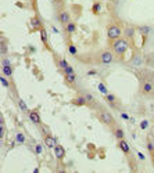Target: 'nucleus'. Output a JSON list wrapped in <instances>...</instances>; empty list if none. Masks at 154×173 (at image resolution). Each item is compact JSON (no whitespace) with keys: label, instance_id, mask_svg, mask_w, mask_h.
Wrapping results in <instances>:
<instances>
[{"label":"nucleus","instance_id":"8","mask_svg":"<svg viewBox=\"0 0 154 173\" xmlns=\"http://www.w3.org/2000/svg\"><path fill=\"white\" fill-rule=\"evenodd\" d=\"M28 116H29V121H31L32 123H35V125H40V116H39L37 110L31 111V112L28 114Z\"/></svg>","mask_w":154,"mask_h":173},{"label":"nucleus","instance_id":"5","mask_svg":"<svg viewBox=\"0 0 154 173\" xmlns=\"http://www.w3.org/2000/svg\"><path fill=\"white\" fill-rule=\"evenodd\" d=\"M57 18H59V22L63 26H65L67 24L71 22V15H69V13L67 10H61L59 11V14H57Z\"/></svg>","mask_w":154,"mask_h":173},{"label":"nucleus","instance_id":"19","mask_svg":"<svg viewBox=\"0 0 154 173\" xmlns=\"http://www.w3.org/2000/svg\"><path fill=\"white\" fill-rule=\"evenodd\" d=\"M64 76H65V82L68 84L76 83V75L75 74H68V75H64Z\"/></svg>","mask_w":154,"mask_h":173},{"label":"nucleus","instance_id":"7","mask_svg":"<svg viewBox=\"0 0 154 173\" xmlns=\"http://www.w3.org/2000/svg\"><path fill=\"white\" fill-rule=\"evenodd\" d=\"M71 104L76 105V107H83V105H88V101H86L85 96L81 94V96H78V97H75L74 100H71Z\"/></svg>","mask_w":154,"mask_h":173},{"label":"nucleus","instance_id":"22","mask_svg":"<svg viewBox=\"0 0 154 173\" xmlns=\"http://www.w3.org/2000/svg\"><path fill=\"white\" fill-rule=\"evenodd\" d=\"M59 67H60L61 71H64L67 67H69V64L67 63V60H65V58H59Z\"/></svg>","mask_w":154,"mask_h":173},{"label":"nucleus","instance_id":"9","mask_svg":"<svg viewBox=\"0 0 154 173\" xmlns=\"http://www.w3.org/2000/svg\"><path fill=\"white\" fill-rule=\"evenodd\" d=\"M135 32H136V29H135L133 26H126L122 31V35L125 39H132V37L135 36Z\"/></svg>","mask_w":154,"mask_h":173},{"label":"nucleus","instance_id":"35","mask_svg":"<svg viewBox=\"0 0 154 173\" xmlns=\"http://www.w3.org/2000/svg\"><path fill=\"white\" fill-rule=\"evenodd\" d=\"M121 116H122V119H125V121H128V119H129L128 114H125V112H122V114H121Z\"/></svg>","mask_w":154,"mask_h":173},{"label":"nucleus","instance_id":"23","mask_svg":"<svg viewBox=\"0 0 154 173\" xmlns=\"http://www.w3.org/2000/svg\"><path fill=\"white\" fill-rule=\"evenodd\" d=\"M83 96H85L86 101H88V105H93V104H95V97H93L90 93H83Z\"/></svg>","mask_w":154,"mask_h":173},{"label":"nucleus","instance_id":"11","mask_svg":"<svg viewBox=\"0 0 154 173\" xmlns=\"http://www.w3.org/2000/svg\"><path fill=\"white\" fill-rule=\"evenodd\" d=\"M118 147L121 148V151L124 152V154H129L131 152V147H129V144H128L124 139H121V140H118Z\"/></svg>","mask_w":154,"mask_h":173},{"label":"nucleus","instance_id":"12","mask_svg":"<svg viewBox=\"0 0 154 173\" xmlns=\"http://www.w3.org/2000/svg\"><path fill=\"white\" fill-rule=\"evenodd\" d=\"M45 144L49 148H54L56 147V139L53 136H50V134H46L45 136Z\"/></svg>","mask_w":154,"mask_h":173},{"label":"nucleus","instance_id":"2","mask_svg":"<svg viewBox=\"0 0 154 173\" xmlns=\"http://www.w3.org/2000/svg\"><path fill=\"white\" fill-rule=\"evenodd\" d=\"M97 116H99V119H100L101 123H104L107 126H115V119H114V116L108 112V111H104V110H100L97 112Z\"/></svg>","mask_w":154,"mask_h":173},{"label":"nucleus","instance_id":"6","mask_svg":"<svg viewBox=\"0 0 154 173\" xmlns=\"http://www.w3.org/2000/svg\"><path fill=\"white\" fill-rule=\"evenodd\" d=\"M142 91H143V94H151L154 91L153 83H151L150 80H144L143 84H142Z\"/></svg>","mask_w":154,"mask_h":173},{"label":"nucleus","instance_id":"10","mask_svg":"<svg viewBox=\"0 0 154 173\" xmlns=\"http://www.w3.org/2000/svg\"><path fill=\"white\" fill-rule=\"evenodd\" d=\"M54 154H56V157L57 159H64V155H65V150H64L63 146H59V144H56V147H54Z\"/></svg>","mask_w":154,"mask_h":173},{"label":"nucleus","instance_id":"21","mask_svg":"<svg viewBox=\"0 0 154 173\" xmlns=\"http://www.w3.org/2000/svg\"><path fill=\"white\" fill-rule=\"evenodd\" d=\"M31 26L32 28H42V22L37 20V17H32L31 18Z\"/></svg>","mask_w":154,"mask_h":173},{"label":"nucleus","instance_id":"16","mask_svg":"<svg viewBox=\"0 0 154 173\" xmlns=\"http://www.w3.org/2000/svg\"><path fill=\"white\" fill-rule=\"evenodd\" d=\"M64 29H65V32L68 35H72L76 31V25H75V22H69V24H67V25L64 26Z\"/></svg>","mask_w":154,"mask_h":173},{"label":"nucleus","instance_id":"27","mask_svg":"<svg viewBox=\"0 0 154 173\" xmlns=\"http://www.w3.org/2000/svg\"><path fill=\"white\" fill-rule=\"evenodd\" d=\"M17 101H18V105H20V108H21L22 111H28V107H27V104H25V103H24V101H22L21 98H18V100H17Z\"/></svg>","mask_w":154,"mask_h":173},{"label":"nucleus","instance_id":"32","mask_svg":"<svg viewBox=\"0 0 154 173\" xmlns=\"http://www.w3.org/2000/svg\"><path fill=\"white\" fill-rule=\"evenodd\" d=\"M147 126H149V122L147 121H143L140 123V127H142V129H147Z\"/></svg>","mask_w":154,"mask_h":173},{"label":"nucleus","instance_id":"24","mask_svg":"<svg viewBox=\"0 0 154 173\" xmlns=\"http://www.w3.org/2000/svg\"><path fill=\"white\" fill-rule=\"evenodd\" d=\"M68 51H69V54H72V56H76V53H78V49L75 47V44L69 43V44H68Z\"/></svg>","mask_w":154,"mask_h":173},{"label":"nucleus","instance_id":"17","mask_svg":"<svg viewBox=\"0 0 154 173\" xmlns=\"http://www.w3.org/2000/svg\"><path fill=\"white\" fill-rule=\"evenodd\" d=\"M1 74L7 76V78H10L11 75H13V67L11 65H3L1 67Z\"/></svg>","mask_w":154,"mask_h":173},{"label":"nucleus","instance_id":"25","mask_svg":"<svg viewBox=\"0 0 154 173\" xmlns=\"http://www.w3.org/2000/svg\"><path fill=\"white\" fill-rule=\"evenodd\" d=\"M0 80H1V84H3L4 87H10V86H11L10 80H8L7 76H4V75H1V79H0Z\"/></svg>","mask_w":154,"mask_h":173},{"label":"nucleus","instance_id":"4","mask_svg":"<svg viewBox=\"0 0 154 173\" xmlns=\"http://www.w3.org/2000/svg\"><path fill=\"white\" fill-rule=\"evenodd\" d=\"M99 61H100L101 64H104V65H108V64H111L112 61H114V54H112L111 51H103L100 54V57H99Z\"/></svg>","mask_w":154,"mask_h":173},{"label":"nucleus","instance_id":"30","mask_svg":"<svg viewBox=\"0 0 154 173\" xmlns=\"http://www.w3.org/2000/svg\"><path fill=\"white\" fill-rule=\"evenodd\" d=\"M35 152H36L37 155H40L43 152V147H42V144H36V147H35Z\"/></svg>","mask_w":154,"mask_h":173},{"label":"nucleus","instance_id":"26","mask_svg":"<svg viewBox=\"0 0 154 173\" xmlns=\"http://www.w3.org/2000/svg\"><path fill=\"white\" fill-rule=\"evenodd\" d=\"M97 87H99V90H100V91H101V93H103L104 96L108 94V89H107L106 86H104V83H101V82H100V83L97 84Z\"/></svg>","mask_w":154,"mask_h":173},{"label":"nucleus","instance_id":"14","mask_svg":"<svg viewBox=\"0 0 154 173\" xmlns=\"http://www.w3.org/2000/svg\"><path fill=\"white\" fill-rule=\"evenodd\" d=\"M112 133H114V136L117 137L118 140H121V139H125V133L121 127H117V126H114V129H112Z\"/></svg>","mask_w":154,"mask_h":173},{"label":"nucleus","instance_id":"13","mask_svg":"<svg viewBox=\"0 0 154 173\" xmlns=\"http://www.w3.org/2000/svg\"><path fill=\"white\" fill-rule=\"evenodd\" d=\"M104 98H106V101H107V103H108L110 105H111V107H114V108L117 107V97H115L114 94L108 93V94L104 96Z\"/></svg>","mask_w":154,"mask_h":173},{"label":"nucleus","instance_id":"15","mask_svg":"<svg viewBox=\"0 0 154 173\" xmlns=\"http://www.w3.org/2000/svg\"><path fill=\"white\" fill-rule=\"evenodd\" d=\"M40 39H42L43 44L46 46V47H49V37H47V32H46V29L45 28H40Z\"/></svg>","mask_w":154,"mask_h":173},{"label":"nucleus","instance_id":"36","mask_svg":"<svg viewBox=\"0 0 154 173\" xmlns=\"http://www.w3.org/2000/svg\"><path fill=\"white\" fill-rule=\"evenodd\" d=\"M3 65H10V60H3Z\"/></svg>","mask_w":154,"mask_h":173},{"label":"nucleus","instance_id":"34","mask_svg":"<svg viewBox=\"0 0 154 173\" xmlns=\"http://www.w3.org/2000/svg\"><path fill=\"white\" fill-rule=\"evenodd\" d=\"M147 147H149V151H150V152H151V151L154 150V146L151 144V141H149V144H147Z\"/></svg>","mask_w":154,"mask_h":173},{"label":"nucleus","instance_id":"33","mask_svg":"<svg viewBox=\"0 0 154 173\" xmlns=\"http://www.w3.org/2000/svg\"><path fill=\"white\" fill-rule=\"evenodd\" d=\"M1 53H3V54H6V53H7V46H6L4 42L1 43Z\"/></svg>","mask_w":154,"mask_h":173},{"label":"nucleus","instance_id":"38","mask_svg":"<svg viewBox=\"0 0 154 173\" xmlns=\"http://www.w3.org/2000/svg\"><path fill=\"white\" fill-rule=\"evenodd\" d=\"M151 158H153V161H154V150L151 151Z\"/></svg>","mask_w":154,"mask_h":173},{"label":"nucleus","instance_id":"37","mask_svg":"<svg viewBox=\"0 0 154 173\" xmlns=\"http://www.w3.org/2000/svg\"><path fill=\"white\" fill-rule=\"evenodd\" d=\"M138 155H139V158H140V159H142V161H143V159H144V155H143V154H140V152H139Z\"/></svg>","mask_w":154,"mask_h":173},{"label":"nucleus","instance_id":"18","mask_svg":"<svg viewBox=\"0 0 154 173\" xmlns=\"http://www.w3.org/2000/svg\"><path fill=\"white\" fill-rule=\"evenodd\" d=\"M25 141H27V137H25V134L21 133V132H18V133L16 134V143H17V144H24Z\"/></svg>","mask_w":154,"mask_h":173},{"label":"nucleus","instance_id":"29","mask_svg":"<svg viewBox=\"0 0 154 173\" xmlns=\"http://www.w3.org/2000/svg\"><path fill=\"white\" fill-rule=\"evenodd\" d=\"M100 10H101V4H100V3H95V4H93V13L97 14Z\"/></svg>","mask_w":154,"mask_h":173},{"label":"nucleus","instance_id":"3","mask_svg":"<svg viewBox=\"0 0 154 173\" xmlns=\"http://www.w3.org/2000/svg\"><path fill=\"white\" fill-rule=\"evenodd\" d=\"M107 36H108V39H111V40L119 39V37L122 36V29L118 25H115V24L108 25L107 26Z\"/></svg>","mask_w":154,"mask_h":173},{"label":"nucleus","instance_id":"28","mask_svg":"<svg viewBox=\"0 0 154 173\" xmlns=\"http://www.w3.org/2000/svg\"><path fill=\"white\" fill-rule=\"evenodd\" d=\"M63 72H64V75H68V74H75L74 68H72V67H71V65H69V67H67V68L64 69Z\"/></svg>","mask_w":154,"mask_h":173},{"label":"nucleus","instance_id":"31","mask_svg":"<svg viewBox=\"0 0 154 173\" xmlns=\"http://www.w3.org/2000/svg\"><path fill=\"white\" fill-rule=\"evenodd\" d=\"M149 31H150L149 26H142V28H140V32H142V33H144V35H146V33H149Z\"/></svg>","mask_w":154,"mask_h":173},{"label":"nucleus","instance_id":"20","mask_svg":"<svg viewBox=\"0 0 154 173\" xmlns=\"http://www.w3.org/2000/svg\"><path fill=\"white\" fill-rule=\"evenodd\" d=\"M131 64H133V65H142V64H143V58H142V56L135 54L133 58L131 60Z\"/></svg>","mask_w":154,"mask_h":173},{"label":"nucleus","instance_id":"1","mask_svg":"<svg viewBox=\"0 0 154 173\" xmlns=\"http://www.w3.org/2000/svg\"><path fill=\"white\" fill-rule=\"evenodd\" d=\"M112 51L115 53L117 56H124L125 53L128 51V39L125 37H119V39H115L112 42Z\"/></svg>","mask_w":154,"mask_h":173}]
</instances>
